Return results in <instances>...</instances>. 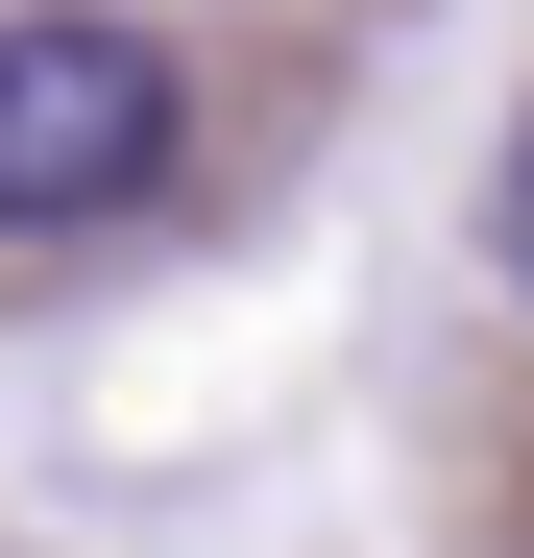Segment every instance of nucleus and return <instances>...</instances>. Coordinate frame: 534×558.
<instances>
[{
    "mask_svg": "<svg viewBox=\"0 0 534 558\" xmlns=\"http://www.w3.org/2000/svg\"><path fill=\"white\" fill-rule=\"evenodd\" d=\"M170 170H195V73H170V25H122V0H25V25H0V243L146 219Z\"/></svg>",
    "mask_w": 534,
    "mask_h": 558,
    "instance_id": "nucleus-1",
    "label": "nucleus"
},
{
    "mask_svg": "<svg viewBox=\"0 0 534 558\" xmlns=\"http://www.w3.org/2000/svg\"><path fill=\"white\" fill-rule=\"evenodd\" d=\"M486 267L534 292V122H510V170H486Z\"/></svg>",
    "mask_w": 534,
    "mask_h": 558,
    "instance_id": "nucleus-2",
    "label": "nucleus"
}]
</instances>
